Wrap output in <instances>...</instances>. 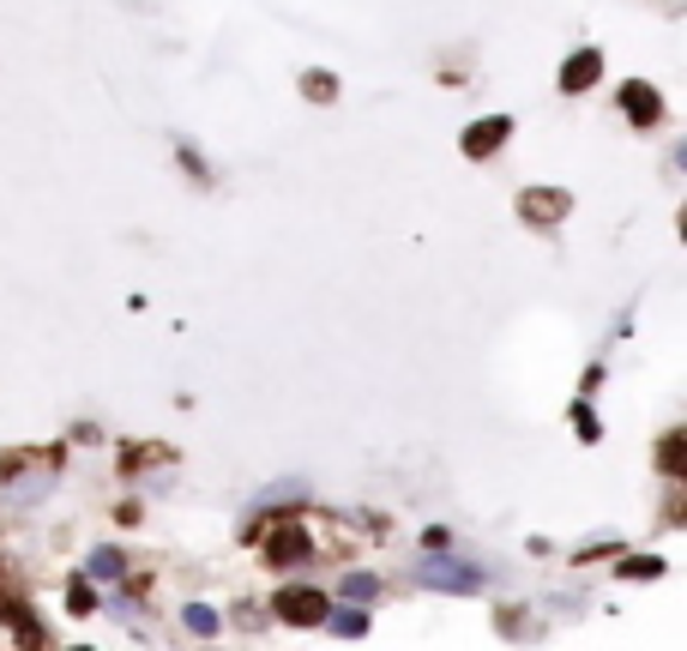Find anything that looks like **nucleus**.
<instances>
[{"label":"nucleus","mask_w":687,"mask_h":651,"mask_svg":"<svg viewBox=\"0 0 687 651\" xmlns=\"http://www.w3.org/2000/svg\"><path fill=\"white\" fill-rule=\"evenodd\" d=\"M622 574H627V579H658V574H663V561H658V555H646V561H627Z\"/></svg>","instance_id":"9d476101"},{"label":"nucleus","mask_w":687,"mask_h":651,"mask_svg":"<svg viewBox=\"0 0 687 651\" xmlns=\"http://www.w3.org/2000/svg\"><path fill=\"white\" fill-rule=\"evenodd\" d=\"M573 422H579L585 441H597V417H591V410H573Z\"/></svg>","instance_id":"4468645a"},{"label":"nucleus","mask_w":687,"mask_h":651,"mask_svg":"<svg viewBox=\"0 0 687 651\" xmlns=\"http://www.w3.org/2000/svg\"><path fill=\"white\" fill-rule=\"evenodd\" d=\"M622 109H627V115H634V121H646V127H651V121L663 115V97L651 91V85H639V78H634V85H627V91H622Z\"/></svg>","instance_id":"0eeeda50"},{"label":"nucleus","mask_w":687,"mask_h":651,"mask_svg":"<svg viewBox=\"0 0 687 651\" xmlns=\"http://www.w3.org/2000/svg\"><path fill=\"white\" fill-rule=\"evenodd\" d=\"M332 627H338V634H351V639H356V634H368V615H363V610H344Z\"/></svg>","instance_id":"9b49d317"},{"label":"nucleus","mask_w":687,"mask_h":651,"mask_svg":"<svg viewBox=\"0 0 687 651\" xmlns=\"http://www.w3.org/2000/svg\"><path fill=\"white\" fill-rule=\"evenodd\" d=\"M567 206H573V199L561 194V187H549V194H537V187H531V194L519 199V218L525 223H561V218H567Z\"/></svg>","instance_id":"39448f33"},{"label":"nucleus","mask_w":687,"mask_h":651,"mask_svg":"<svg viewBox=\"0 0 687 651\" xmlns=\"http://www.w3.org/2000/svg\"><path fill=\"white\" fill-rule=\"evenodd\" d=\"M0 622L13 627V634L25 639V646H49V634H42V627H37V615H30V603H19L13 591H0Z\"/></svg>","instance_id":"20e7f679"},{"label":"nucleus","mask_w":687,"mask_h":651,"mask_svg":"<svg viewBox=\"0 0 687 651\" xmlns=\"http://www.w3.org/2000/svg\"><path fill=\"white\" fill-rule=\"evenodd\" d=\"M428 579L441 586V579H446V567H434V574H428ZM453 586H458V591H470V586H477V574H470V567H453Z\"/></svg>","instance_id":"f8f14e48"},{"label":"nucleus","mask_w":687,"mask_h":651,"mask_svg":"<svg viewBox=\"0 0 687 651\" xmlns=\"http://www.w3.org/2000/svg\"><path fill=\"white\" fill-rule=\"evenodd\" d=\"M302 85H308V97H314V103H332V73H308Z\"/></svg>","instance_id":"1a4fd4ad"},{"label":"nucleus","mask_w":687,"mask_h":651,"mask_svg":"<svg viewBox=\"0 0 687 651\" xmlns=\"http://www.w3.org/2000/svg\"><path fill=\"white\" fill-rule=\"evenodd\" d=\"M260 537L266 561L272 567H296L302 555H308V531H302V519H278V525H247V543Z\"/></svg>","instance_id":"f257e3e1"},{"label":"nucleus","mask_w":687,"mask_h":651,"mask_svg":"<svg viewBox=\"0 0 687 651\" xmlns=\"http://www.w3.org/2000/svg\"><path fill=\"white\" fill-rule=\"evenodd\" d=\"M597 78H603V54L597 49H579V54H567V66H561V91H591Z\"/></svg>","instance_id":"7ed1b4c3"},{"label":"nucleus","mask_w":687,"mask_h":651,"mask_svg":"<svg viewBox=\"0 0 687 651\" xmlns=\"http://www.w3.org/2000/svg\"><path fill=\"white\" fill-rule=\"evenodd\" d=\"M658 465H663V477H682V434H663Z\"/></svg>","instance_id":"6e6552de"},{"label":"nucleus","mask_w":687,"mask_h":651,"mask_svg":"<svg viewBox=\"0 0 687 651\" xmlns=\"http://www.w3.org/2000/svg\"><path fill=\"white\" fill-rule=\"evenodd\" d=\"M187 627H194V634H211V627H218V615H211V610H187Z\"/></svg>","instance_id":"ddd939ff"},{"label":"nucleus","mask_w":687,"mask_h":651,"mask_svg":"<svg viewBox=\"0 0 687 651\" xmlns=\"http://www.w3.org/2000/svg\"><path fill=\"white\" fill-rule=\"evenodd\" d=\"M326 610H332V603H326V591H314V586H284L272 598V615L290 622V627H320Z\"/></svg>","instance_id":"f03ea898"},{"label":"nucleus","mask_w":687,"mask_h":651,"mask_svg":"<svg viewBox=\"0 0 687 651\" xmlns=\"http://www.w3.org/2000/svg\"><path fill=\"white\" fill-rule=\"evenodd\" d=\"M506 133H513V121H506V115L477 121V127L465 133V157H489V151H501V145H506Z\"/></svg>","instance_id":"423d86ee"}]
</instances>
